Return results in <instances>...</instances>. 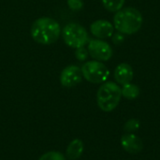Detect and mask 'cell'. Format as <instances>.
<instances>
[{
  "instance_id": "cell-4",
  "label": "cell",
  "mask_w": 160,
  "mask_h": 160,
  "mask_svg": "<svg viewBox=\"0 0 160 160\" xmlns=\"http://www.w3.org/2000/svg\"><path fill=\"white\" fill-rule=\"evenodd\" d=\"M62 36L65 43L74 49L84 47L89 40L88 33L85 28L76 22L68 23L62 30Z\"/></svg>"
},
{
  "instance_id": "cell-5",
  "label": "cell",
  "mask_w": 160,
  "mask_h": 160,
  "mask_svg": "<svg viewBox=\"0 0 160 160\" xmlns=\"http://www.w3.org/2000/svg\"><path fill=\"white\" fill-rule=\"evenodd\" d=\"M82 76L92 83H101L110 76L108 68L100 61H88L82 67Z\"/></svg>"
},
{
  "instance_id": "cell-17",
  "label": "cell",
  "mask_w": 160,
  "mask_h": 160,
  "mask_svg": "<svg viewBox=\"0 0 160 160\" xmlns=\"http://www.w3.org/2000/svg\"><path fill=\"white\" fill-rule=\"evenodd\" d=\"M68 6L72 10H81L83 8V1L82 0H68Z\"/></svg>"
},
{
  "instance_id": "cell-10",
  "label": "cell",
  "mask_w": 160,
  "mask_h": 160,
  "mask_svg": "<svg viewBox=\"0 0 160 160\" xmlns=\"http://www.w3.org/2000/svg\"><path fill=\"white\" fill-rule=\"evenodd\" d=\"M114 78L116 82L122 85L130 82L133 79V69L127 63L119 64L114 70Z\"/></svg>"
},
{
  "instance_id": "cell-6",
  "label": "cell",
  "mask_w": 160,
  "mask_h": 160,
  "mask_svg": "<svg viewBox=\"0 0 160 160\" xmlns=\"http://www.w3.org/2000/svg\"><path fill=\"white\" fill-rule=\"evenodd\" d=\"M88 52L96 60L108 61L112 56V49L102 39H91L88 43Z\"/></svg>"
},
{
  "instance_id": "cell-11",
  "label": "cell",
  "mask_w": 160,
  "mask_h": 160,
  "mask_svg": "<svg viewBox=\"0 0 160 160\" xmlns=\"http://www.w3.org/2000/svg\"><path fill=\"white\" fill-rule=\"evenodd\" d=\"M83 149H84L83 142L80 139H75L68 144L66 150V156L68 159L77 160L82 155Z\"/></svg>"
},
{
  "instance_id": "cell-7",
  "label": "cell",
  "mask_w": 160,
  "mask_h": 160,
  "mask_svg": "<svg viewBox=\"0 0 160 160\" xmlns=\"http://www.w3.org/2000/svg\"><path fill=\"white\" fill-rule=\"evenodd\" d=\"M82 69L75 65L68 66L62 70L60 74V82L64 87L67 88L76 86L82 82Z\"/></svg>"
},
{
  "instance_id": "cell-15",
  "label": "cell",
  "mask_w": 160,
  "mask_h": 160,
  "mask_svg": "<svg viewBox=\"0 0 160 160\" xmlns=\"http://www.w3.org/2000/svg\"><path fill=\"white\" fill-rule=\"evenodd\" d=\"M139 128H140V121L137 119H130L124 126V129L129 133L135 132L136 130H138Z\"/></svg>"
},
{
  "instance_id": "cell-13",
  "label": "cell",
  "mask_w": 160,
  "mask_h": 160,
  "mask_svg": "<svg viewBox=\"0 0 160 160\" xmlns=\"http://www.w3.org/2000/svg\"><path fill=\"white\" fill-rule=\"evenodd\" d=\"M125 0H102V4L106 9L112 12H117L124 6Z\"/></svg>"
},
{
  "instance_id": "cell-2",
  "label": "cell",
  "mask_w": 160,
  "mask_h": 160,
  "mask_svg": "<svg viewBox=\"0 0 160 160\" xmlns=\"http://www.w3.org/2000/svg\"><path fill=\"white\" fill-rule=\"evenodd\" d=\"M142 13L135 8H121L113 17L114 27L119 33L132 35L137 33L142 25Z\"/></svg>"
},
{
  "instance_id": "cell-1",
  "label": "cell",
  "mask_w": 160,
  "mask_h": 160,
  "mask_svg": "<svg viewBox=\"0 0 160 160\" xmlns=\"http://www.w3.org/2000/svg\"><path fill=\"white\" fill-rule=\"evenodd\" d=\"M31 37L35 41L43 45H50L57 41L61 34L60 24L52 18L41 17L31 26Z\"/></svg>"
},
{
  "instance_id": "cell-18",
  "label": "cell",
  "mask_w": 160,
  "mask_h": 160,
  "mask_svg": "<svg viewBox=\"0 0 160 160\" xmlns=\"http://www.w3.org/2000/svg\"><path fill=\"white\" fill-rule=\"evenodd\" d=\"M123 40H124V36L122 35V33H117V34H115V35L112 36V41L116 45L122 43Z\"/></svg>"
},
{
  "instance_id": "cell-3",
  "label": "cell",
  "mask_w": 160,
  "mask_h": 160,
  "mask_svg": "<svg viewBox=\"0 0 160 160\" xmlns=\"http://www.w3.org/2000/svg\"><path fill=\"white\" fill-rule=\"evenodd\" d=\"M122 98V90L119 85L112 82L103 83L97 94L98 107L106 112L113 111L119 104Z\"/></svg>"
},
{
  "instance_id": "cell-12",
  "label": "cell",
  "mask_w": 160,
  "mask_h": 160,
  "mask_svg": "<svg viewBox=\"0 0 160 160\" xmlns=\"http://www.w3.org/2000/svg\"><path fill=\"white\" fill-rule=\"evenodd\" d=\"M121 90H122V96L129 100L137 98L141 93L139 86H137L136 84L130 83V82L124 84L123 87L121 88Z\"/></svg>"
},
{
  "instance_id": "cell-8",
  "label": "cell",
  "mask_w": 160,
  "mask_h": 160,
  "mask_svg": "<svg viewBox=\"0 0 160 160\" xmlns=\"http://www.w3.org/2000/svg\"><path fill=\"white\" fill-rule=\"evenodd\" d=\"M90 31L95 37L103 39L112 37L114 26L107 20H98L90 25Z\"/></svg>"
},
{
  "instance_id": "cell-9",
  "label": "cell",
  "mask_w": 160,
  "mask_h": 160,
  "mask_svg": "<svg viewBox=\"0 0 160 160\" xmlns=\"http://www.w3.org/2000/svg\"><path fill=\"white\" fill-rule=\"evenodd\" d=\"M121 145L125 151L129 154H139L143 149V143L141 138L135 134H125L121 138Z\"/></svg>"
},
{
  "instance_id": "cell-14",
  "label": "cell",
  "mask_w": 160,
  "mask_h": 160,
  "mask_svg": "<svg viewBox=\"0 0 160 160\" xmlns=\"http://www.w3.org/2000/svg\"><path fill=\"white\" fill-rule=\"evenodd\" d=\"M38 160H66V158L59 152L52 151L42 155Z\"/></svg>"
},
{
  "instance_id": "cell-16",
  "label": "cell",
  "mask_w": 160,
  "mask_h": 160,
  "mask_svg": "<svg viewBox=\"0 0 160 160\" xmlns=\"http://www.w3.org/2000/svg\"><path fill=\"white\" fill-rule=\"evenodd\" d=\"M88 50H86L84 47H81V48H78L76 49V52H75V56L76 58L79 60V61H84L87 59L88 57Z\"/></svg>"
}]
</instances>
